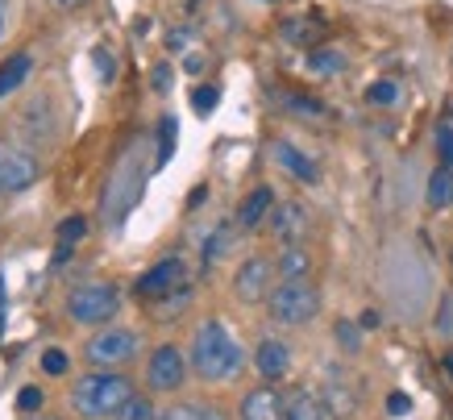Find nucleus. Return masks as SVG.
Here are the masks:
<instances>
[{
    "label": "nucleus",
    "mask_w": 453,
    "mask_h": 420,
    "mask_svg": "<svg viewBox=\"0 0 453 420\" xmlns=\"http://www.w3.org/2000/svg\"><path fill=\"white\" fill-rule=\"evenodd\" d=\"M246 366V354L237 338L220 321H204L192 338V370L204 383H229Z\"/></svg>",
    "instance_id": "f257e3e1"
},
{
    "label": "nucleus",
    "mask_w": 453,
    "mask_h": 420,
    "mask_svg": "<svg viewBox=\"0 0 453 420\" xmlns=\"http://www.w3.org/2000/svg\"><path fill=\"white\" fill-rule=\"evenodd\" d=\"M134 383L125 379V375H117V370H92V375H83L80 383H75V392H71V400H75V412L88 420H104V416H117L129 400H134Z\"/></svg>",
    "instance_id": "f03ea898"
},
{
    "label": "nucleus",
    "mask_w": 453,
    "mask_h": 420,
    "mask_svg": "<svg viewBox=\"0 0 453 420\" xmlns=\"http://www.w3.org/2000/svg\"><path fill=\"white\" fill-rule=\"evenodd\" d=\"M266 308H271V321H275V325L300 329V325H308V321H316V312H320V292H316L308 279H291V284L271 287Z\"/></svg>",
    "instance_id": "7ed1b4c3"
},
{
    "label": "nucleus",
    "mask_w": 453,
    "mask_h": 420,
    "mask_svg": "<svg viewBox=\"0 0 453 420\" xmlns=\"http://www.w3.org/2000/svg\"><path fill=\"white\" fill-rule=\"evenodd\" d=\"M121 312V292L112 284H88L67 296V316L75 325H104Z\"/></svg>",
    "instance_id": "20e7f679"
},
{
    "label": "nucleus",
    "mask_w": 453,
    "mask_h": 420,
    "mask_svg": "<svg viewBox=\"0 0 453 420\" xmlns=\"http://www.w3.org/2000/svg\"><path fill=\"white\" fill-rule=\"evenodd\" d=\"M138 333L134 329H104V333H96V338L83 346V354H88V362L96 366V370H112V366H125L138 358Z\"/></svg>",
    "instance_id": "39448f33"
},
{
    "label": "nucleus",
    "mask_w": 453,
    "mask_h": 420,
    "mask_svg": "<svg viewBox=\"0 0 453 420\" xmlns=\"http://www.w3.org/2000/svg\"><path fill=\"white\" fill-rule=\"evenodd\" d=\"M183 287H188V262L183 258H163L138 279V296L150 299V304H163V299L179 296Z\"/></svg>",
    "instance_id": "423d86ee"
},
{
    "label": "nucleus",
    "mask_w": 453,
    "mask_h": 420,
    "mask_svg": "<svg viewBox=\"0 0 453 420\" xmlns=\"http://www.w3.org/2000/svg\"><path fill=\"white\" fill-rule=\"evenodd\" d=\"M188 379V358L179 354V346H158L150 354V366H146V383H150V392H179Z\"/></svg>",
    "instance_id": "0eeeda50"
},
{
    "label": "nucleus",
    "mask_w": 453,
    "mask_h": 420,
    "mask_svg": "<svg viewBox=\"0 0 453 420\" xmlns=\"http://www.w3.org/2000/svg\"><path fill=\"white\" fill-rule=\"evenodd\" d=\"M34 183H38V159H29L17 146H0V196H17Z\"/></svg>",
    "instance_id": "6e6552de"
},
{
    "label": "nucleus",
    "mask_w": 453,
    "mask_h": 420,
    "mask_svg": "<svg viewBox=\"0 0 453 420\" xmlns=\"http://www.w3.org/2000/svg\"><path fill=\"white\" fill-rule=\"evenodd\" d=\"M271 275H275V262L271 258H246L234 275V292L242 304H262V299L271 296Z\"/></svg>",
    "instance_id": "1a4fd4ad"
},
{
    "label": "nucleus",
    "mask_w": 453,
    "mask_h": 420,
    "mask_svg": "<svg viewBox=\"0 0 453 420\" xmlns=\"http://www.w3.org/2000/svg\"><path fill=\"white\" fill-rule=\"evenodd\" d=\"M271 233H275L283 245L303 242V233H308V208H303L300 200L275 204V213H271Z\"/></svg>",
    "instance_id": "9d476101"
},
{
    "label": "nucleus",
    "mask_w": 453,
    "mask_h": 420,
    "mask_svg": "<svg viewBox=\"0 0 453 420\" xmlns=\"http://www.w3.org/2000/svg\"><path fill=\"white\" fill-rule=\"evenodd\" d=\"M271 159H275L279 171H288L296 183H320V167H316L300 146H291V142H275V146H271Z\"/></svg>",
    "instance_id": "9b49d317"
},
{
    "label": "nucleus",
    "mask_w": 453,
    "mask_h": 420,
    "mask_svg": "<svg viewBox=\"0 0 453 420\" xmlns=\"http://www.w3.org/2000/svg\"><path fill=\"white\" fill-rule=\"evenodd\" d=\"M320 400H325L329 420H349L357 412V392L349 387V379H345V375H329V379H325V387H320Z\"/></svg>",
    "instance_id": "f8f14e48"
},
{
    "label": "nucleus",
    "mask_w": 453,
    "mask_h": 420,
    "mask_svg": "<svg viewBox=\"0 0 453 420\" xmlns=\"http://www.w3.org/2000/svg\"><path fill=\"white\" fill-rule=\"evenodd\" d=\"M254 366H258V375L262 379H283L291 370V350H288V341H279V338H262L258 341V354H254Z\"/></svg>",
    "instance_id": "ddd939ff"
},
{
    "label": "nucleus",
    "mask_w": 453,
    "mask_h": 420,
    "mask_svg": "<svg viewBox=\"0 0 453 420\" xmlns=\"http://www.w3.org/2000/svg\"><path fill=\"white\" fill-rule=\"evenodd\" d=\"M242 420H283V392H275L271 383L266 387H254L242 400Z\"/></svg>",
    "instance_id": "4468645a"
},
{
    "label": "nucleus",
    "mask_w": 453,
    "mask_h": 420,
    "mask_svg": "<svg viewBox=\"0 0 453 420\" xmlns=\"http://www.w3.org/2000/svg\"><path fill=\"white\" fill-rule=\"evenodd\" d=\"M283 420H329L320 392H308V387L288 392L283 395Z\"/></svg>",
    "instance_id": "2eb2a0df"
},
{
    "label": "nucleus",
    "mask_w": 453,
    "mask_h": 420,
    "mask_svg": "<svg viewBox=\"0 0 453 420\" xmlns=\"http://www.w3.org/2000/svg\"><path fill=\"white\" fill-rule=\"evenodd\" d=\"M279 38L288 42V46H325V21L320 17H288L283 26H279Z\"/></svg>",
    "instance_id": "dca6fc26"
},
{
    "label": "nucleus",
    "mask_w": 453,
    "mask_h": 420,
    "mask_svg": "<svg viewBox=\"0 0 453 420\" xmlns=\"http://www.w3.org/2000/svg\"><path fill=\"white\" fill-rule=\"evenodd\" d=\"M271 213H275V191H271V188H254L246 200L237 204V229H258Z\"/></svg>",
    "instance_id": "f3484780"
},
{
    "label": "nucleus",
    "mask_w": 453,
    "mask_h": 420,
    "mask_svg": "<svg viewBox=\"0 0 453 420\" xmlns=\"http://www.w3.org/2000/svg\"><path fill=\"white\" fill-rule=\"evenodd\" d=\"M275 275L283 279V284H291V279H308V275H312V254H308L300 242L283 245V254H279V262H275Z\"/></svg>",
    "instance_id": "a211bd4d"
},
{
    "label": "nucleus",
    "mask_w": 453,
    "mask_h": 420,
    "mask_svg": "<svg viewBox=\"0 0 453 420\" xmlns=\"http://www.w3.org/2000/svg\"><path fill=\"white\" fill-rule=\"evenodd\" d=\"M303 67L312 71V75H342L345 67H349V58H345V51H337V46H312L308 51V58H303Z\"/></svg>",
    "instance_id": "6ab92c4d"
},
{
    "label": "nucleus",
    "mask_w": 453,
    "mask_h": 420,
    "mask_svg": "<svg viewBox=\"0 0 453 420\" xmlns=\"http://www.w3.org/2000/svg\"><path fill=\"white\" fill-rule=\"evenodd\" d=\"M29 71H34V58L29 55H9L4 58V63H0V100L13 96L17 88L29 80Z\"/></svg>",
    "instance_id": "aec40b11"
},
{
    "label": "nucleus",
    "mask_w": 453,
    "mask_h": 420,
    "mask_svg": "<svg viewBox=\"0 0 453 420\" xmlns=\"http://www.w3.org/2000/svg\"><path fill=\"white\" fill-rule=\"evenodd\" d=\"M279 109H288L291 117H325V105L316 100V96H303V92H275Z\"/></svg>",
    "instance_id": "412c9836"
},
{
    "label": "nucleus",
    "mask_w": 453,
    "mask_h": 420,
    "mask_svg": "<svg viewBox=\"0 0 453 420\" xmlns=\"http://www.w3.org/2000/svg\"><path fill=\"white\" fill-rule=\"evenodd\" d=\"M428 204H433V208H449L453 204V171L449 167H437V171H433V175H428Z\"/></svg>",
    "instance_id": "4be33fe9"
},
{
    "label": "nucleus",
    "mask_w": 453,
    "mask_h": 420,
    "mask_svg": "<svg viewBox=\"0 0 453 420\" xmlns=\"http://www.w3.org/2000/svg\"><path fill=\"white\" fill-rule=\"evenodd\" d=\"M158 420H225V412L212 404H175V408H166Z\"/></svg>",
    "instance_id": "5701e85b"
},
{
    "label": "nucleus",
    "mask_w": 453,
    "mask_h": 420,
    "mask_svg": "<svg viewBox=\"0 0 453 420\" xmlns=\"http://www.w3.org/2000/svg\"><path fill=\"white\" fill-rule=\"evenodd\" d=\"M175 134H179L175 117H163V125H158V159H154V167L171 163V154H175Z\"/></svg>",
    "instance_id": "b1692460"
},
{
    "label": "nucleus",
    "mask_w": 453,
    "mask_h": 420,
    "mask_svg": "<svg viewBox=\"0 0 453 420\" xmlns=\"http://www.w3.org/2000/svg\"><path fill=\"white\" fill-rule=\"evenodd\" d=\"M333 338H337V346H342L345 354L362 350V325H354V321H337V325H333Z\"/></svg>",
    "instance_id": "393cba45"
},
{
    "label": "nucleus",
    "mask_w": 453,
    "mask_h": 420,
    "mask_svg": "<svg viewBox=\"0 0 453 420\" xmlns=\"http://www.w3.org/2000/svg\"><path fill=\"white\" fill-rule=\"evenodd\" d=\"M395 100H399L395 80H379L366 88V105H374V109H387V105H395Z\"/></svg>",
    "instance_id": "a878e982"
},
{
    "label": "nucleus",
    "mask_w": 453,
    "mask_h": 420,
    "mask_svg": "<svg viewBox=\"0 0 453 420\" xmlns=\"http://www.w3.org/2000/svg\"><path fill=\"white\" fill-rule=\"evenodd\" d=\"M229 237H234V229H229V225H220L217 233H208V242H204V267H212L217 258H225V250H229Z\"/></svg>",
    "instance_id": "bb28decb"
},
{
    "label": "nucleus",
    "mask_w": 453,
    "mask_h": 420,
    "mask_svg": "<svg viewBox=\"0 0 453 420\" xmlns=\"http://www.w3.org/2000/svg\"><path fill=\"white\" fill-rule=\"evenodd\" d=\"M112 420H158V412H154V404L146 400V395H134V400H129Z\"/></svg>",
    "instance_id": "cd10ccee"
},
{
    "label": "nucleus",
    "mask_w": 453,
    "mask_h": 420,
    "mask_svg": "<svg viewBox=\"0 0 453 420\" xmlns=\"http://www.w3.org/2000/svg\"><path fill=\"white\" fill-rule=\"evenodd\" d=\"M217 105H220V88H217V83H200V88L192 92V109L200 113V117H204V113H212Z\"/></svg>",
    "instance_id": "c85d7f7f"
},
{
    "label": "nucleus",
    "mask_w": 453,
    "mask_h": 420,
    "mask_svg": "<svg viewBox=\"0 0 453 420\" xmlns=\"http://www.w3.org/2000/svg\"><path fill=\"white\" fill-rule=\"evenodd\" d=\"M92 63H96V71H100V80H104V83L117 80V58H112L109 46H96V55H92Z\"/></svg>",
    "instance_id": "c756f323"
},
{
    "label": "nucleus",
    "mask_w": 453,
    "mask_h": 420,
    "mask_svg": "<svg viewBox=\"0 0 453 420\" xmlns=\"http://www.w3.org/2000/svg\"><path fill=\"white\" fill-rule=\"evenodd\" d=\"M83 233H88V221H83V217H67L63 225H58V242L75 245V242H83Z\"/></svg>",
    "instance_id": "7c9ffc66"
},
{
    "label": "nucleus",
    "mask_w": 453,
    "mask_h": 420,
    "mask_svg": "<svg viewBox=\"0 0 453 420\" xmlns=\"http://www.w3.org/2000/svg\"><path fill=\"white\" fill-rule=\"evenodd\" d=\"M42 370H46V375H67L71 358L63 350H46V354H42Z\"/></svg>",
    "instance_id": "2f4dec72"
},
{
    "label": "nucleus",
    "mask_w": 453,
    "mask_h": 420,
    "mask_svg": "<svg viewBox=\"0 0 453 420\" xmlns=\"http://www.w3.org/2000/svg\"><path fill=\"white\" fill-rule=\"evenodd\" d=\"M437 154H441V167H449L453 171V129L449 125H441L437 129Z\"/></svg>",
    "instance_id": "473e14b6"
},
{
    "label": "nucleus",
    "mask_w": 453,
    "mask_h": 420,
    "mask_svg": "<svg viewBox=\"0 0 453 420\" xmlns=\"http://www.w3.org/2000/svg\"><path fill=\"white\" fill-rule=\"evenodd\" d=\"M437 333L453 341V296L441 299V308H437Z\"/></svg>",
    "instance_id": "72a5a7b5"
},
{
    "label": "nucleus",
    "mask_w": 453,
    "mask_h": 420,
    "mask_svg": "<svg viewBox=\"0 0 453 420\" xmlns=\"http://www.w3.org/2000/svg\"><path fill=\"white\" fill-rule=\"evenodd\" d=\"M42 404H46V395H42V387H26V392L17 395V408H21V412H38Z\"/></svg>",
    "instance_id": "f704fd0d"
},
{
    "label": "nucleus",
    "mask_w": 453,
    "mask_h": 420,
    "mask_svg": "<svg viewBox=\"0 0 453 420\" xmlns=\"http://www.w3.org/2000/svg\"><path fill=\"white\" fill-rule=\"evenodd\" d=\"M387 412H391V416H408V412H412V400L403 392H391L387 395Z\"/></svg>",
    "instance_id": "c9c22d12"
},
{
    "label": "nucleus",
    "mask_w": 453,
    "mask_h": 420,
    "mask_svg": "<svg viewBox=\"0 0 453 420\" xmlns=\"http://www.w3.org/2000/svg\"><path fill=\"white\" fill-rule=\"evenodd\" d=\"M166 88H171V67L158 63V67H154V92H166Z\"/></svg>",
    "instance_id": "e433bc0d"
},
{
    "label": "nucleus",
    "mask_w": 453,
    "mask_h": 420,
    "mask_svg": "<svg viewBox=\"0 0 453 420\" xmlns=\"http://www.w3.org/2000/svg\"><path fill=\"white\" fill-rule=\"evenodd\" d=\"M357 325H362V329H379V325H383V316H379L374 308H366L362 316H357Z\"/></svg>",
    "instance_id": "4c0bfd02"
},
{
    "label": "nucleus",
    "mask_w": 453,
    "mask_h": 420,
    "mask_svg": "<svg viewBox=\"0 0 453 420\" xmlns=\"http://www.w3.org/2000/svg\"><path fill=\"white\" fill-rule=\"evenodd\" d=\"M183 42H188V29H175L171 34V51H183Z\"/></svg>",
    "instance_id": "58836bf2"
},
{
    "label": "nucleus",
    "mask_w": 453,
    "mask_h": 420,
    "mask_svg": "<svg viewBox=\"0 0 453 420\" xmlns=\"http://www.w3.org/2000/svg\"><path fill=\"white\" fill-rule=\"evenodd\" d=\"M445 375L453 379V354H445Z\"/></svg>",
    "instance_id": "ea45409f"
},
{
    "label": "nucleus",
    "mask_w": 453,
    "mask_h": 420,
    "mask_svg": "<svg viewBox=\"0 0 453 420\" xmlns=\"http://www.w3.org/2000/svg\"><path fill=\"white\" fill-rule=\"evenodd\" d=\"M55 4H63V9H75V4H83V0H55Z\"/></svg>",
    "instance_id": "a19ab883"
}]
</instances>
